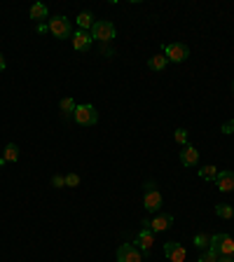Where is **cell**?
<instances>
[{"mask_svg": "<svg viewBox=\"0 0 234 262\" xmlns=\"http://www.w3.org/2000/svg\"><path fill=\"white\" fill-rule=\"evenodd\" d=\"M208 248H213L218 255H234V239L229 234H211V246Z\"/></svg>", "mask_w": 234, "mask_h": 262, "instance_id": "obj_1", "label": "cell"}, {"mask_svg": "<svg viewBox=\"0 0 234 262\" xmlns=\"http://www.w3.org/2000/svg\"><path fill=\"white\" fill-rule=\"evenodd\" d=\"M92 40H99V42H110L115 38V24L113 21H94L92 26Z\"/></svg>", "mask_w": 234, "mask_h": 262, "instance_id": "obj_2", "label": "cell"}, {"mask_svg": "<svg viewBox=\"0 0 234 262\" xmlns=\"http://www.w3.org/2000/svg\"><path fill=\"white\" fill-rule=\"evenodd\" d=\"M73 120L80 124V127H94L96 122H99V113H96V108L94 106H77L73 113Z\"/></svg>", "mask_w": 234, "mask_h": 262, "instance_id": "obj_3", "label": "cell"}, {"mask_svg": "<svg viewBox=\"0 0 234 262\" xmlns=\"http://www.w3.org/2000/svg\"><path fill=\"white\" fill-rule=\"evenodd\" d=\"M143 206L147 213H157L162 209V195L157 192L154 183H145V195H143Z\"/></svg>", "mask_w": 234, "mask_h": 262, "instance_id": "obj_4", "label": "cell"}, {"mask_svg": "<svg viewBox=\"0 0 234 262\" xmlns=\"http://www.w3.org/2000/svg\"><path fill=\"white\" fill-rule=\"evenodd\" d=\"M47 26H49V33L54 35V38H61V40H63V38H70V21L66 19V17H54V19H49V24H47Z\"/></svg>", "mask_w": 234, "mask_h": 262, "instance_id": "obj_5", "label": "cell"}, {"mask_svg": "<svg viewBox=\"0 0 234 262\" xmlns=\"http://www.w3.org/2000/svg\"><path fill=\"white\" fill-rule=\"evenodd\" d=\"M164 56L169 61H174V63H183V61L190 56V47L183 45V42H174V45H167L164 47Z\"/></svg>", "mask_w": 234, "mask_h": 262, "instance_id": "obj_6", "label": "cell"}, {"mask_svg": "<svg viewBox=\"0 0 234 262\" xmlns=\"http://www.w3.org/2000/svg\"><path fill=\"white\" fill-rule=\"evenodd\" d=\"M152 243H154V232L150 227H140L138 236H136V248H138L143 255H150Z\"/></svg>", "mask_w": 234, "mask_h": 262, "instance_id": "obj_7", "label": "cell"}, {"mask_svg": "<svg viewBox=\"0 0 234 262\" xmlns=\"http://www.w3.org/2000/svg\"><path fill=\"white\" fill-rule=\"evenodd\" d=\"M164 255L169 257V262H185L187 250H185V246L178 241H167L164 243Z\"/></svg>", "mask_w": 234, "mask_h": 262, "instance_id": "obj_8", "label": "cell"}, {"mask_svg": "<svg viewBox=\"0 0 234 262\" xmlns=\"http://www.w3.org/2000/svg\"><path fill=\"white\" fill-rule=\"evenodd\" d=\"M117 262H143V253L131 243H122L117 248Z\"/></svg>", "mask_w": 234, "mask_h": 262, "instance_id": "obj_9", "label": "cell"}, {"mask_svg": "<svg viewBox=\"0 0 234 262\" xmlns=\"http://www.w3.org/2000/svg\"><path fill=\"white\" fill-rule=\"evenodd\" d=\"M92 33H89V31H80V28H77V31H75L73 33V47L77 49V52H87L89 47H92Z\"/></svg>", "mask_w": 234, "mask_h": 262, "instance_id": "obj_10", "label": "cell"}, {"mask_svg": "<svg viewBox=\"0 0 234 262\" xmlns=\"http://www.w3.org/2000/svg\"><path fill=\"white\" fill-rule=\"evenodd\" d=\"M181 161H183V166H187V168L197 166L199 164V150L192 148V145H185L181 150Z\"/></svg>", "mask_w": 234, "mask_h": 262, "instance_id": "obj_11", "label": "cell"}, {"mask_svg": "<svg viewBox=\"0 0 234 262\" xmlns=\"http://www.w3.org/2000/svg\"><path fill=\"white\" fill-rule=\"evenodd\" d=\"M171 225H174V215H171V213L154 215L152 220H150V229H152L154 234H157V232H164V229H169Z\"/></svg>", "mask_w": 234, "mask_h": 262, "instance_id": "obj_12", "label": "cell"}, {"mask_svg": "<svg viewBox=\"0 0 234 262\" xmlns=\"http://www.w3.org/2000/svg\"><path fill=\"white\" fill-rule=\"evenodd\" d=\"M213 183L218 185L220 192H232V190H234V171H220Z\"/></svg>", "mask_w": 234, "mask_h": 262, "instance_id": "obj_13", "label": "cell"}, {"mask_svg": "<svg viewBox=\"0 0 234 262\" xmlns=\"http://www.w3.org/2000/svg\"><path fill=\"white\" fill-rule=\"evenodd\" d=\"M75 21H77L80 31H92V26H94V14L85 10V12L77 14V19H75Z\"/></svg>", "mask_w": 234, "mask_h": 262, "instance_id": "obj_14", "label": "cell"}, {"mask_svg": "<svg viewBox=\"0 0 234 262\" xmlns=\"http://www.w3.org/2000/svg\"><path fill=\"white\" fill-rule=\"evenodd\" d=\"M167 63H169V59L164 54H154V56H150V61H147V68H150V70H164Z\"/></svg>", "mask_w": 234, "mask_h": 262, "instance_id": "obj_15", "label": "cell"}, {"mask_svg": "<svg viewBox=\"0 0 234 262\" xmlns=\"http://www.w3.org/2000/svg\"><path fill=\"white\" fill-rule=\"evenodd\" d=\"M75 101L70 99V96H66V99H61V103H59V110H61V115L63 117H73V113H75Z\"/></svg>", "mask_w": 234, "mask_h": 262, "instance_id": "obj_16", "label": "cell"}, {"mask_svg": "<svg viewBox=\"0 0 234 262\" xmlns=\"http://www.w3.org/2000/svg\"><path fill=\"white\" fill-rule=\"evenodd\" d=\"M31 19H35L38 24H42V19H47V7L42 5V3H35V5L31 7Z\"/></svg>", "mask_w": 234, "mask_h": 262, "instance_id": "obj_17", "label": "cell"}, {"mask_svg": "<svg viewBox=\"0 0 234 262\" xmlns=\"http://www.w3.org/2000/svg\"><path fill=\"white\" fill-rule=\"evenodd\" d=\"M215 215L222 218V220H229V218H234V206H229V204H218V206H215Z\"/></svg>", "mask_w": 234, "mask_h": 262, "instance_id": "obj_18", "label": "cell"}, {"mask_svg": "<svg viewBox=\"0 0 234 262\" xmlns=\"http://www.w3.org/2000/svg\"><path fill=\"white\" fill-rule=\"evenodd\" d=\"M3 159H5V161H17V159H19V148H17L14 143L5 145V155H3Z\"/></svg>", "mask_w": 234, "mask_h": 262, "instance_id": "obj_19", "label": "cell"}, {"mask_svg": "<svg viewBox=\"0 0 234 262\" xmlns=\"http://www.w3.org/2000/svg\"><path fill=\"white\" fill-rule=\"evenodd\" d=\"M218 173H220V171H218L215 166H204V168H199V176L204 178V181H215V178H218Z\"/></svg>", "mask_w": 234, "mask_h": 262, "instance_id": "obj_20", "label": "cell"}, {"mask_svg": "<svg viewBox=\"0 0 234 262\" xmlns=\"http://www.w3.org/2000/svg\"><path fill=\"white\" fill-rule=\"evenodd\" d=\"M194 246H197V248H208V246H211V234H206V232L197 234L194 236Z\"/></svg>", "mask_w": 234, "mask_h": 262, "instance_id": "obj_21", "label": "cell"}, {"mask_svg": "<svg viewBox=\"0 0 234 262\" xmlns=\"http://www.w3.org/2000/svg\"><path fill=\"white\" fill-rule=\"evenodd\" d=\"M218 260H220V255H218L213 248H208L206 253H201V257H199V262H218Z\"/></svg>", "mask_w": 234, "mask_h": 262, "instance_id": "obj_22", "label": "cell"}, {"mask_svg": "<svg viewBox=\"0 0 234 262\" xmlns=\"http://www.w3.org/2000/svg\"><path fill=\"white\" fill-rule=\"evenodd\" d=\"M174 138H176V143H178V145H183V148L187 145V131H185V129H176Z\"/></svg>", "mask_w": 234, "mask_h": 262, "instance_id": "obj_23", "label": "cell"}, {"mask_svg": "<svg viewBox=\"0 0 234 262\" xmlns=\"http://www.w3.org/2000/svg\"><path fill=\"white\" fill-rule=\"evenodd\" d=\"M80 185V176L77 173H68L66 176V188H77Z\"/></svg>", "mask_w": 234, "mask_h": 262, "instance_id": "obj_24", "label": "cell"}, {"mask_svg": "<svg viewBox=\"0 0 234 262\" xmlns=\"http://www.w3.org/2000/svg\"><path fill=\"white\" fill-rule=\"evenodd\" d=\"M52 185H54V188H66V176H54Z\"/></svg>", "mask_w": 234, "mask_h": 262, "instance_id": "obj_25", "label": "cell"}, {"mask_svg": "<svg viewBox=\"0 0 234 262\" xmlns=\"http://www.w3.org/2000/svg\"><path fill=\"white\" fill-rule=\"evenodd\" d=\"M222 134H234V120H227V122H222Z\"/></svg>", "mask_w": 234, "mask_h": 262, "instance_id": "obj_26", "label": "cell"}, {"mask_svg": "<svg viewBox=\"0 0 234 262\" xmlns=\"http://www.w3.org/2000/svg\"><path fill=\"white\" fill-rule=\"evenodd\" d=\"M47 31H49V26H47L45 21H42V24H38V33H47Z\"/></svg>", "mask_w": 234, "mask_h": 262, "instance_id": "obj_27", "label": "cell"}, {"mask_svg": "<svg viewBox=\"0 0 234 262\" xmlns=\"http://www.w3.org/2000/svg\"><path fill=\"white\" fill-rule=\"evenodd\" d=\"M218 262H234V255H222Z\"/></svg>", "mask_w": 234, "mask_h": 262, "instance_id": "obj_28", "label": "cell"}, {"mask_svg": "<svg viewBox=\"0 0 234 262\" xmlns=\"http://www.w3.org/2000/svg\"><path fill=\"white\" fill-rule=\"evenodd\" d=\"M3 70H5V56L0 54V73H3Z\"/></svg>", "mask_w": 234, "mask_h": 262, "instance_id": "obj_29", "label": "cell"}, {"mask_svg": "<svg viewBox=\"0 0 234 262\" xmlns=\"http://www.w3.org/2000/svg\"><path fill=\"white\" fill-rule=\"evenodd\" d=\"M232 92H234V82H232Z\"/></svg>", "mask_w": 234, "mask_h": 262, "instance_id": "obj_30", "label": "cell"}]
</instances>
